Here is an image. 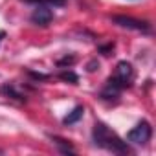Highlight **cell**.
<instances>
[{
	"label": "cell",
	"mask_w": 156,
	"mask_h": 156,
	"mask_svg": "<svg viewBox=\"0 0 156 156\" xmlns=\"http://www.w3.org/2000/svg\"><path fill=\"white\" fill-rule=\"evenodd\" d=\"M132 81H134V68H132V64L127 62V61L118 62L114 73L107 79V85H105V88L101 92V98L103 99H116V98H119V94L125 88H129L132 85Z\"/></svg>",
	"instance_id": "6da1fadb"
},
{
	"label": "cell",
	"mask_w": 156,
	"mask_h": 156,
	"mask_svg": "<svg viewBox=\"0 0 156 156\" xmlns=\"http://www.w3.org/2000/svg\"><path fill=\"white\" fill-rule=\"evenodd\" d=\"M92 138H94V143H96L98 147H103V149H107V151H110V152H116V154H125V152H129L127 143H125L112 129H108V127H107L105 123H101V121L94 125Z\"/></svg>",
	"instance_id": "7a4b0ae2"
},
{
	"label": "cell",
	"mask_w": 156,
	"mask_h": 156,
	"mask_svg": "<svg viewBox=\"0 0 156 156\" xmlns=\"http://www.w3.org/2000/svg\"><path fill=\"white\" fill-rule=\"evenodd\" d=\"M152 136V129H151V123L149 121H140L129 134H127V140L130 143H136V145H145Z\"/></svg>",
	"instance_id": "3957f363"
},
{
	"label": "cell",
	"mask_w": 156,
	"mask_h": 156,
	"mask_svg": "<svg viewBox=\"0 0 156 156\" xmlns=\"http://www.w3.org/2000/svg\"><path fill=\"white\" fill-rule=\"evenodd\" d=\"M53 8H50V6H42V4H35V9H33V13H31V22L33 24H37V26H48L50 22H51V19H53V11H51Z\"/></svg>",
	"instance_id": "277c9868"
},
{
	"label": "cell",
	"mask_w": 156,
	"mask_h": 156,
	"mask_svg": "<svg viewBox=\"0 0 156 156\" xmlns=\"http://www.w3.org/2000/svg\"><path fill=\"white\" fill-rule=\"evenodd\" d=\"M114 22L116 24H119V26H123V28H134V30H149V24L147 22H143V20H134V19H130V17H114Z\"/></svg>",
	"instance_id": "5b68a950"
},
{
	"label": "cell",
	"mask_w": 156,
	"mask_h": 156,
	"mask_svg": "<svg viewBox=\"0 0 156 156\" xmlns=\"http://www.w3.org/2000/svg\"><path fill=\"white\" fill-rule=\"evenodd\" d=\"M83 112H85V108L83 107H75L64 119H62V123L64 125H72V123H75L77 119H79V118H83Z\"/></svg>",
	"instance_id": "8992f818"
},
{
	"label": "cell",
	"mask_w": 156,
	"mask_h": 156,
	"mask_svg": "<svg viewBox=\"0 0 156 156\" xmlns=\"http://www.w3.org/2000/svg\"><path fill=\"white\" fill-rule=\"evenodd\" d=\"M30 4H42V6H50V8H59V6H64L66 0H26Z\"/></svg>",
	"instance_id": "52a82bcc"
},
{
	"label": "cell",
	"mask_w": 156,
	"mask_h": 156,
	"mask_svg": "<svg viewBox=\"0 0 156 156\" xmlns=\"http://www.w3.org/2000/svg\"><path fill=\"white\" fill-rule=\"evenodd\" d=\"M53 141L61 147V152H75V149L66 141V140H61V138H53Z\"/></svg>",
	"instance_id": "ba28073f"
},
{
	"label": "cell",
	"mask_w": 156,
	"mask_h": 156,
	"mask_svg": "<svg viewBox=\"0 0 156 156\" xmlns=\"http://www.w3.org/2000/svg\"><path fill=\"white\" fill-rule=\"evenodd\" d=\"M61 77H62V79H70V81H73V83H77V75H73L72 72H66V73H61Z\"/></svg>",
	"instance_id": "9c48e42d"
},
{
	"label": "cell",
	"mask_w": 156,
	"mask_h": 156,
	"mask_svg": "<svg viewBox=\"0 0 156 156\" xmlns=\"http://www.w3.org/2000/svg\"><path fill=\"white\" fill-rule=\"evenodd\" d=\"M4 37H6V33H4V31H0V42H2V39H4Z\"/></svg>",
	"instance_id": "30bf717a"
},
{
	"label": "cell",
	"mask_w": 156,
	"mask_h": 156,
	"mask_svg": "<svg viewBox=\"0 0 156 156\" xmlns=\"http://www.w3.org/2000/svg\"><path fill=\"white\" fill-rule=\"evenodd\" d=\"M0 152H2V151H0Z\"/></svg>",
	"instance_id": "8fae6325"
}]
</instances>
